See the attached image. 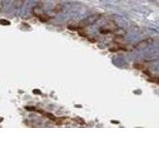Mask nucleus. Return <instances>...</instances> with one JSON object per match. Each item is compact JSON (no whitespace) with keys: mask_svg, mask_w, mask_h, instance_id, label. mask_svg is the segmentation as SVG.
<instances>
[{"mask_svg":"<svg viewBox=\"0 0 159 159\" xmlns=\"http://www.w3.org/2000/svg\"><path fill=\"white\" fill-rule=\"evenodd\" d=\"M37 18H39V20L41 21V22H48V21L50 19V18H49L48 15H46V14H40L37 16Z\"/></svg>","mask_w":159,"mask_h":159,"instance_id":"4","label":"nucleus"},{"mask_svg":"<svg viewBox=\"0 0 159 159\" xmlns=\"http://www.w3.org/2000/svg\"><path fill=\"white\" fill-rule=\"evenodd\" d=\"M100 16L98 15H92V16H90L89 18H88L87 19L84 20L83 22L80 23V26H88V25H92L93 24L94 22H95L96 21L98 20Z\"/></svg>","mask_w":159,"mask_h":159,"instance_id":"1","label":"nucleus"},{"mask_svg":"<svg viewBox=\"0 0 159 159\" xmlns=\"http://www.w3.org/2000/svg\"><path fill=\"white\" fill-rule=\"evenodd\" d=\"M117 29V26H116L115 24H114L113 22H110L109 24L104 26L103 28H101V33H110V32H112V31H115Z\"/></svg>","mask_w":159,"mask_h":159,"instance_id":"2","label":"nucleus"},{"mask_svg":"<svg viewBox=\"0 0 159 159\" xmlns=\"http://www.w3.org/2000/svg\"><path fill=\"white\" fill-rule=\"evenodd\" d=\"M25 2H26V0H14L13 2V6L16 9H20L23 6Z\"/></svg>","mask_w":159,"mask_h":159,"instance_id":"3","label":"nucleus"},{"mask_svg":"<svg viewBox=\"0 0 159 159\" xmlns=\"http://www.w3.org/2000/svg\"><path fill=\"white\" fill-rule=\"evenodd\" d=\"M0 24H3V25H10V22L6 20H0Z\"/></svg>","mask_w":159,"mask_h":159,"instance_id":"5","label":"nucleus"},{"mask_svg":"<svg viewBox=\"0 0 159 159\" xmlns=\"http://www.w3.org/2000/svg\"><path fill=\"white\" fill-rule=\"evenodd\" d=\"M76 121H77V122L80 123V124H84V122L82 119H76Z\"/></svg>","mask_w":159,"mask_h":159,"instance_id":"6","label":"nucleus"}]
</instances>
